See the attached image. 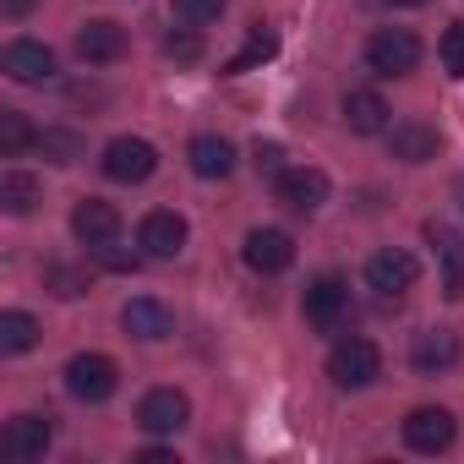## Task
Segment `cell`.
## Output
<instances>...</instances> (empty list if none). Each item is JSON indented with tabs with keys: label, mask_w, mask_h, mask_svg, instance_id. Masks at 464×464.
Returning <instances> with one entry per match:
<instances>
[{
	"label": "cell",
	"mask_w": 464,
	"mask_h": 464,
	"mask_svg": "<svg viewBox=\"0 0 464 464\" xmlns=\"http://www.w3.org/2000/svg\"><path fill=\"white\" fill-rule=\"evenodd\" d=\"M328 377H334V388L361 393V388H372V382L382 377V350H377L372 339L350 334V339H339V344L328 350Z\"/></svg>",
	"instance_id": "1"
},
{
	"label": "cell",
	"mask_w": 464,
	"mask_h": 464,
	"mask_svg": "<svg viewBox=\"0 0 464 464\" xmlns=\"http://www.w3.org/2000/svg\"><path fill=\"white\" fill-rule=\"evenodd\" d=\"M420 39L410 34V28H377L372 39H366V66L377 72V77H410L415 66H420Z\"/></svg>",
	"instance_id": "2"
},
{
	"label": "cell",
	"mask_w": 464,
	"mask_h": 464,
	"mask_svg": "<svg viewBox=\"0 0 464 464\" xmlns=\"http://www.w3.org/2000/svg\"><path fill=\"white\" fill-rule=\"evenodd\" d=\"M115 388H121V366H115L110 355L88 350V355H72V361H66V393H72V399H82V404H104Z\"/></svg>",
	"instance_id": "3"
},
{
	"label": "cell",
	"mask_w": 464,
	"mask_h": 464,
	"mask_svg": "<svg viewBox=\"0 0 464 464\" xmlns=\"http://www.w3.org/2000/svg\"><path fill=\"white\" fill-rule=\"evenodd\" d=\"M99 169H104L110 180H121V186H142V180L159 169V148H153L148 137H115V142L104 148Z\"/></svg>",
	"instance_id": "4"
},
{
	"label": "cell",
	"mask_w": 464,
	"mask_h": 464,
	"mask_svg": "<svg viewBox=\"0 0 464 464\" xmlns=\"http://www.w3.org/2000/svg\"><path fill=\"white\" fill-rule=\"evenodd\" d=\"M453 437H459V420L442 404H420L404 415V448L410 453H448Z\"/></svg>",
	"instance_id": "5"
},
{
	"label": "cell",
	"mask_w": 464,
	"mask_h": 464,
	"mask_svg": "<svg viewBox=\"0 0 464 464\" xmlns=\"http://www.w3.org/2000/svg\"><path fill=\"white\" fill-rule=\"evenodd\" d=\"M186 218L175 213V208H153L142 224H137V246H142V257H159V263H169V257H180L186 252Z\"/></svg>",
	"instance_id": "6"
},
{
	"label": "cell",
	"mask_w": 464,
	"mask_h": 464,
	"mask_svg": "<svg viewBox=\"0 0 464 464\" xmlns=\"http://www.w3.org/2000/svg\"><path fill=\"white\" fill-rule=\"evenodd\" d=\"M0 72L23 88H39V82H55V50L39 44V39H12L0 50Z\"/></svg>",
	"instance_id": "7"
},
{
	"label": "cell",
	"mask_w": 464,
	"mask_h": 464,
	"mask_svg": "<svg viewBox=\"0 0 464 464\" xmlns=\"http://www.w3.org/2000/svg\"><path fill=\"white\" fill-rule=\"evenodd\" d=\"M344 306H350V290H344V279H339V274L312 279V285H306V295H301V312H306V323H312L317 334H334V328L344 323Z\"/></svg>",
	"instance_id": "8"
},
{
	"label": "cell",
	"mask_w": 464,
	"mask_h": 464,
	"mask_svg": "<svg viewBox=\"0 0 464 464\" xmlns=\"http://www.w3.org/2000/svg\"><path fill=\"white\" fill-rule=\"evenodd\" d=\"M186 420H191V399H186L180 388H153V393H142V404H137V426L153 431V437H175Z\"/></svg>",
	"instance_id": "9"
},
{
	"label": "cell",
	"mask_w": 464,
	"mask_h": 464,
	"mask_svg": "<svg viewBox=\"0 0 464 464\" xmlns=\"http://www.w3.org/2000/svg\"><path fill=\"white\" fill-rule=\"evenodd\" d=\"M328 175L323 169H312V164H295V169H285L279 180H274V197L290 208V213H317L323 202H328Z\"/></svg>",
	"instance_id": "10"
},
{
	"label": "cell",
	"mask_w": 464,
	"mask_h": 464,
	"mask_svg": "<svg viewBox=\"0 0 464 464\" xmlns=\"http://www.w3.org/2000/svg\"><path fill=\"white\" fill-rule=\"evenodd\" d=\"M72 236H77L88 252L121 241V213H115V202H104V197H82V202L72 208Z\"/></svg>",
	"instance_id": "11"
},
{
	"label": "cell",
	"mask_w": 464,
	"mask_h": 464,
	"mask_svg": "<svg viewBox=\"0 0 464 464\" xmlns=\"http://www.w3.org/2000/svg\"><path fill=\"white\" fill-rule=\"evenodd\" d=\"M415 279H420V263L404 246H388V252H377L366 263V285L377 295H404V290H415Z\"/></svg>",
	"instance_id": "12"
},
{
	"label": "cell",
	"mask_w": 464,
	"mask_h": 464,
	"mask_svg": "<svg viewBox=\"0 0 464 464\" xmlns=\"http://www.w3.org/2000/svg\"><path fill=\"white\" fill-rule=\"evenodd\" d=\"M410 366L420 377H437V372H453L459 366V334L453 328H420L410 339Z\"/></svg>",
	"instance_id": "13"
},
{
	"label": "cell",
	"mask_w": 464,
	"mask_h": 464,
	"mask_svg": "<svg viewBox=\"0 0 464 464\" xmlns=\"http://www.w3.org/2000/svg\"><path fill=\"white\" fill-rule=\"evenodd\" d=\"M50 442H55L50 415H12L6 431H0V453L6 459H44Z\"/></svg>",
	"instance_id": "14"
},
{
	"label": "cell",
	"mask_w": 464,
	"mask_h": 464,
	"mask_svg": "<svg viewBox=\"0 0 464 464\" xmlns=\"http://www.w3.org/2000/svg\"><path fill=\"white\" fill-rule=\"evenodd\" d=\"M241 257H246V268L252 274H285L290 263H295V241L285 236V229H252L246 236V246H241Z\"/></svg>",
	"instance_id": "15"
},
{
	"label": "cell",
	"mask_w": 464,
	"mask_h": 464,
	"mask_svg": "<svg viewBox=\"0 0 464 464\" xmlns=\"http://www.w3.org/2000/svg\"><path fill=\"white\" fill-rule=\"evenodd\" d=\"M121 328H126L131 339H142V344H159V339L175 334V312H169L164 301H153V295H137V301L121 306Z\"/></svg>",
	"instance_id": "16"
},
{
	"label": "cell",
	"mask_w": 464,
	"mask_h": 464,
	"mask_svg": "<svg viewBox=\"0 0 464 464\" xmlns=\"http://www.w3.org/2000/svg\"><path fill=\"white\" fill-rule=\"evenodd\" d=\"M77 55H82L88 66H115V61L126 55V28L110 23V17L82 23V28H77Z\"/></svg>",
	"instance_id": "17"
},
{
	"label": "cell",
	"mask_w": 464,
	"mask_h": 464,
	"mask_svg": "<svg viewBox=\"0 0 464 464\" xmlns=\"http://www.w3.org/2000/svg\"><path fill=\"white\" fill-rule=\"evenodd\" d=\"M426 241L442 257V295L464 301V236H459L453 224H426Z\"/></svg>",
	"instance_id": "18"
},
{
	"label": "cell",
	"mask_w": 464,
	"mask_h": 464,
	"mask_svg": "<svg viewBox=\"0 0 464 464\" xmlns=\"http://www.w3.org/2000/svg\"><path fill=\"white\" fill-rule=\"evenodd\" d=\"M186 159H191V175H202V180H224L229 169H236V142L202 131V137H191Z\"/></svg>",
	"instance_id": "19"
},
{
	"label": "cell",
	"mask_w": 464,
	"mask_h": 464,
	"mask_svg": "<svg viewBox=\"0 0 464 464\" xmlns=\"http://www.w3.org/2000/svg\"><path fill=\"white\" fill-rule=\"evenodd\" d=\"M388 153L399 164H426V159H437V131L426 121H399V126H388Z\"/></svg>",
	"instance_id": "20"
},
{
	"label": "cell",
	"mask_w": 464,
	"mask_h": 464,
	"mask_svg": "<svg viewBox=\"0 0 464 464\" xmlns=\"http://www.w3.org/2000/svg\"><path fill=\"white\" fill-rule=\"evenodd\" d=\"M344 126H350L355 137H382V131H388V104H382V93H372V88L344 93Z\"/></svg>",
	"instance_id": "21"
},
{
	"label": "cell",
	"mask_w": 464,
	"mask_h": 464,
	"mask_svg": "<svg viewBox=\"0 0 464 464\" xmlns=\"http://www.w3.org/2000/svg\"><path fill=\"white\" fill-rule=\"evenodd\" d=\"M274 55H279V34H274L268 23H252L246 44H241L236 55H229L218 72H224V77H241V72H257V66H263V61H274Z\"/></svg>",
	"instance_id": "22"
},
{
	"label": "cell",
	"mask_w": 464,
	"mask_h": 464,
	"mask_svg": "<svg viewBox=\"0 0 464 464\" xmlns=\"http://www.w3.org/2000/svg\"><path fill=\"white\" fill-rule=\"evenodd\" d=\"M39 202H44L39 175H28V169H6V175H0V208H6L12 218H28Z\"/></svg>",
	"instance_id": "23"
},
{
	"label": "cell",
	"mask_w": 464,
	"mask_h": 464,
	"mask_svg": "<svg viewBox=\"0 0 464 464\" xmlns=\"http://www.w3.org/2000/svg\"><path fill=\"white\" fill-rule=\"evenodd\" d=\"M28 148H39V131L23 110H0V159H23Z\"/></svg>",
	"instance_id": "24"
},
{
	"label": "cell",
	"mask_w": 464,
	"mask_h": 464,
	"mask_svg": "<svg viewBox=\"0 0 464 464\" xmlns=\"http://www.w3.org/2000/svg\"><path fill=\"white\" fill-rule=\"evenodd\" d=\"M34 344H39V317L34 312H0V350L28 355Z\"/></svg>",
	"instance_id": "25"
},
{
	"label": "cell",
	"mask_w": 464,
	"mask_h": 464,
	"mask_svg": "<svg viewBox=\"0 0 464 464\" xmlns=\"http://www.w3.org/2000/svg\"><path fill=\"white\" fill-rule=\"evenodd\" d=\"M44 290L55 301H77V295H88V274L77 263H44Z\"/></svg>",
	"instance_id": "26"
},
{
	"label": "cell",
	"mask_w": 464,
	"mask_h": 464,
	"mask_svg": "<svg viewBox=\"0 0 464 464\" xmlns=\"http://www.w3.org/2000/svg\"><path fill=\"white\" fill-rule=\"evenodd\" d=\"M39 153H44L50 164H77V159H82V137L66 131V126H50V131H39Z\"/></svg>",
	"instance_id": "27"
},
{
	"label": "cell",
	"mask_w": 464,
	"mask_h": 464,
	"mask_svg": "<svg viewBox=\"0 0 464 464\" xmlns=\"http://www.w3.org/2000/svg\"><path fill=\"white\" fill-rule=\"evenodd\" d=\"M224 6H229V0H169V12H175L186 28H208V23H218Z\"/></svg>",
	"instance_id": "28"
},
{
	"label": "cell",
	"mask_w": 464,
	"mask_h": 464,
	"mask_svg": "<svg viewBox=\"0 0 464 464\" xmlns=\"http://www.w3.org/2000/svg\"><path fill=\"white\" fill-rule=\"evenodd\" d=\"M164 55H169V61H180V66H197V61H202V34H197V28L169 34V39H164Z\"/></svg>",
	"instance_id": "29"
},
{
	"label": "cell",
	"mask_w": 464,
	"mask_h": 464,
	"mask_svg": "<svg viewBox=\"0 0 464 464\" xmlns=\"http://www.w3.org/2000/svg\"><path fill=\"white\" fill-rule=\"evenodd\" d=\"M437 55H442V72L464 82V28H459V23H453V28L442 34V44H437Z\"/></svg>",
	"instance_id": "30"
},
{
	"label": "cell",
	"mask_w": 464,
	"mask_h": 464,
	"mask_svg": "<svg viewBox=\"0 0 464 464\" xmlns=\"http://www.w3.org/2000/svg\"><path fill=\"white\" fill-rule=\"evenodd\" d=\"M252 164H257V175H268V180H279V175L290 169L279 142H257V148H252Z\"/></svg>",
	"instance_id": "31"
},
{
	"label": "cell",
	"mask_w": 464,
	"mask_h": 464,
	"mask_svg": "<svg viewBox=\"0 0 464 464\" xmlns=\"http://www.w3.org/2000/svg\"><path fill=\"white\" fill-rule=\"evenodd\" d=\"M93 257H99V263H104L110 274H137V263H142V257H131V252H121L115 241H110V246H93Z\"/></svg>",
	"instance_id": "32"
},
{
	"label": "cell",
	"mask_w": 464,
	"mask_h": 464,
	"mask_svg": "<svg viewBox=\"0 0 464 464\" xmlns=\"http://www.w3.org/2000/svg\"><path fill=\"white\" fill-rule=\"evenodd\" d=\"M34 12V0H0V17H12V23H23Z\"/></svg>",
	"instance_id": "33"
},
{
	"label": "cell",
	"mask_w": 464,
	"mask_h": 464,
	"mask_svg": "<svg viewBox=\"0 0 464 464\" xmlns=\"http://www.w3.org/2000/svg\"><path fill=\"white\" fill-rule=\"evenodd\" d=\"M137 459H142V464H164V459H175V453H169V448H142Z\"/></svg>",
	"instance_id": "34"
},
{
	"label": "cell",
	"mask_w": 464,
	"mask_h": 464,
	"mask_svg": "<svg viewBox=\"0 0 464 464\" xmlns=\"http://www.w3.org/2000/svg\"><path fill=\"white\" fill-rule=\"evenodd\" d=\"M393 6H426V0H393Z\"/></svg>",
	"instance_id": "35"
},
{
	"label": "cell",
	"mask_w": 464,
	"mask_h": 464,
	"mask_svg": "<svg viewBox=\"0 0 464 464\" xmlns=\"http://www.w3.org/2000/svg\"><path fill=\"white\" fill-rule=\"evenodd\" d=\"M459 197H464V180H459Z\"/></svg>",
	"instance_id": "36"
}]
</instances>
